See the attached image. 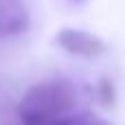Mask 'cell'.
Returning <instances> with one entry per match:
<instances>
[{
	"label": "cell",
	"instance_id": "6da1fadb",
	"mask_svg": "<svg viewBox=\"0 0 125 125\" xmlns=\"http://www.w3.org/2000/svg\"><path fill=\"white\" fill-rule=\"evenodd\" d=\"M79 112V90L70 79L57 77L40 81L26 90L18 103V119L22 125H44L68 119Z\"/></svg>",
	"mask_w": 125,
	"mask_h": 125
},
{
	"label": "cell",
	"instance_id": "7a4b0ae2",
	"mask_svg": "<svg viewBox=\"0 0 125 125\" xmlns=\"http://www.w3.org/2000/svg\"><path fill=\"white\" fill-rule=\"evenodd\" d=\"M55 42L57 46H62L66 53L70 55H77V57H86V59H92V57H99L105 53V42L94 35V33H88V31H81V29H62L57 31L55 35Z\"/></svg>",
	"mask_w": 125,
	"mask_h": 125
},
{
	"label": "cell",
	"instance_id": "3957f363",
	"mask_svg": "<svg viewBox=\"0 0 125 125\" xmlns=\"http://www.w3.org/2000/svg\"><path fill=\"white\" fill-rule=\"evenodd\" d=\"M99 97H101L103 105H110V103L114 101V92H112V83H110L108 79H101V83H99Z\"/></svg>",
	"mask_w": 125,
	"mask_h": 125
},
{
	"label": "cell",
	"instance_id": "277c9868",
	"mask_svg": "<svg viewBox=\"0 0 125 125\" xmlns=\"http://www.w3.org/2000/svg\"><path fill=\"white\" fill-rule=\"evenodd\" d=\"M77 125H108V123H105V121H99V119H94V116H90L88 112H83Z\"/></svg>",
	"mask_w": 125,
	"mask_h": 125
},
{
	"label": "cell",
	"instance_id": "5b68a950",
	"mask_svg": "<svg viewBox=\"0 0 125 125\" xmlns=\"http://www.w3.org/2000/svg\"><path fill=\"white\" fill-rule=\"evenodd\" d=\"M73 4H83V2H88V0H70Z\"/></svg>",
	"mask_w": 125,
	"mask_h": 125
}]
</instances>
